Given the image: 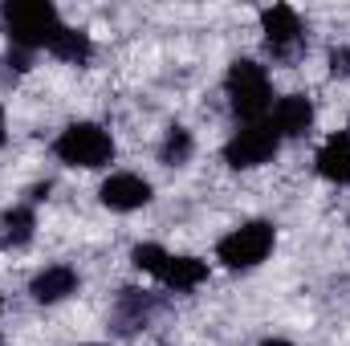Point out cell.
Segmentation results:
<instances>
[{
    "instance_id": "obj_4",
    "label": "cell",
    "mask_w": 350,
    "mask_h": 346,
    "mask_svg": "<svg viewBox=\"0 0 350 346\" xmlns=\"http://www.w3.org/2000/svg\"><path fill=\"white\" fill-rule=\"evenodd\" d=\"M273 224H265V220H249V224H241V228H232L220 245H216V257L224 261L228 269H253V265H261L269 257V249H273Z\"/></svg>"
},
{
    "instance_id": "obj_19",
    "label": "cell",
    "mask_w": 350,
    "mask_h": 346,
    "mask_svg": "<svg viewBox=\"0 0 350 346\" xmlns=\"http://www.w3.org/2000/svg\"><path fill=\"white\" fill-rule=\"evenodd\" d=\"M0 143H4V110H0Z\"/></svg>"
},
{
    "instance_id": "obj_20",
    "label": "cell",
    "mask_w": 350,
    "mask_h": 346,
    "mask_svg": "<svg viewBox=\"0 0 350 346\" xmlns=\"http://www.w3.org/2000/svg\"><path fill=\"white\" fill-rule=\"evenodd\" d=\"M0 310H4V302H0Z\"/></svg>"
},
{
    "instance_id": "obj_17",
    "label": "cell",
    "mask_w": 350,
    "mask_h": 346,
    "mask_svg": "<svg viewBox=\"0 0 350 346\" xmlns=\"http://www.w3.org/2000/svg\"><path fill=\"white\" fill-rule=\"evenodd\" d=\"M330 74H342V78L350 74V49H334L330 53Z\"/></svg>"
},
{
    "instance_id": "obj_10",
    "label": "cell",
    "mask_w": 350,
    "mask_h": 346,
    "mask_svg": "<svg viewBox=\"0 0 350 346\" xmlns=\"http://www.w3.org/2000/svg\"><path fill=\"white\" fill-rule=\"evenodd\" d=\"M318 175L330 179V183H350V135L338 131L322 143L318 151Z\"/></svg>"
},
{
    "instance_id": "obj_11",
    "label": "cell",
    "mask_w": 350,
    "mask_h": 346,
    "mask_svg": "<svg viewBox=\"0 0 350 346\" xmlns=\"http://www.w3.org/2000/svg\"><path fill=\"white\" fill-rule=\"evenodd\" d=\"M33 228H37V216L29 204H16L0 216V241L4 245H29L33 241Z\"/></svg>"
},
{
    "instance_id": "obj_16",
    "label": "cell",
    "mask_w": 350,
    "mask_h": 346,
    "mask_svg": "<svg viewBox=\"0 0 350 346\" xmlns=\"http://www.w3.org/2000/svg\"><path fill=\"white\" fill-rule=\"evenodd\" d=\"M167 249H159V245H135L131 249V261H135V269H143V273H155V277H163V269H167Z\"/></svg>"
},
{
    "instance_id": "obj_18",
    "label": "cell",
    "mask_w": 350,
    "mask_h": 346,
    "mask_svg": "<svg viewBox=\"0 0 350 346\" xmlns=\"http://www.w3.org/2000/svg\"><path fill=\"white\" fill-rule=\"evenodd\" d=\"M265 346H293V343H281V338H269Z\"/></svg>"
},
{
    "instance_id": "obj_12",
    "label": "cell",
    "mask_w": 350,
    "mask_h": 346,
    "mask_svg": "<svg viewBox=\"0 0 350 346\" xmlns=\"http://www.w3.org/2000/svg\"><path fill=\"white\" fill-rule=\"evenodd\" d=\"M204 277H208V265H204V261H196V257H167L163 281L172 285L175 293H187V289H196Z\"/></svg>"
},
{
    "instance_id": "obj_2",
    "label": "cell",
    "mask_w": 350,
    "mask_h": 346,
    "mask_svg": "<svg viewBox=\"0 0 350 346\" xmlns=\"http://www.w3.org/2000/svg\"><path fill=\"white\" fill-rule=\"evenodd\" d=\"M53 151H57L62 163L94 172V168H106V163L114 159V139H110L98 122H70V127L57 135Z\"/></svg>"
},
{
    "instance_id": "obj_15",
    "label": "cell",
    "mask_w": 350,
    "mask_h": 346,
    "mask_svg": "<svg viewBox=\"0 0 350 346\" xmlns=\"http://www.w3.org/2000/svg\"><path fill=\"white\" fill-rule=\"evenodd\" d=\"M191 135L183 131V127H172L167 135H163V143H159V163H167V168H183L187 159H191Z\"/></svg>"
},
{
    "instance_id": "obj_9",
    "label": "cell",
    "mask_w": 350,
    "mask_h": 346,
    "mask_svg": "<svg viewBox=\"0 0 350 346\" xmlns=\"http://www.w3.org/2000/svg\"><path fill=\"white\" fill-rule=\"evenodd\" d=\"M74 289H78V273H74L70 265H49V269H41V273L33 277V285H29V293H33L41 306H53V302L70 297Z\"/></svg>"
},
{
    "instance_id": "obj_3",
    "label": "cell",
    "mask_w": 350,
    "mask_h": 346,
    "mask_svg": "<svg viewBox=\"0 0 350 346\" xmlns=\"http://www.w3.org/2000/svg\"><path fill=\"white\" fill-rule=\"evenodd\" d=\"M224 90H228V102L241 118L257 122L265 110L273 106V86H269V74H265L257 62L241 57L228 66V78H224Z\"/></svg>"
},
{
    "instance_id": "obj_7",
    "label": "cell",
    "mask_w": 350,
    "mask_h": 346,
    "mask_svg": "<svg viewBox=\"0 0 350 346\" xmlns=\"http://www.w3.org/2000/svg\"><path fill=\"white\" fill-rule=\"evenodd\" d=\"M98 196H102V204L114 208V212H135V208L151 204V183H147L143 175H135V172H118V175H110V179L102 183Z\"/></svg>"
},
{
    "instance_id": "obj_5",
    "label": "cell",
    "mask_w": 350,
    "mask_h": 346,
    "mask_svg": "<svg viewBox=\"0 0 350 346\" xmlns=\"http://www.w3.org/2000/svg\"><path fill=\"white\" fill-rule=\"evenodd\" d=\"M277 147H281V135H277L273 127H265V122H249V127H241V131L224 143V159H228V168L249 172V168L269 163V159L277 155Z\"/></svg>"
},
{
    "instance_id": "obj_14",
    "label": "cell",
    "mask_w": 350,
    "mask_h": 346,
    "mask_svg": "<svg viewBox=\"0 0 350 346\" xmlns=\"http://www.w3.org/2000/svg\"><path fill=\"white\" fill-rule=\"evenodd\" d=\"M49 53L53 57H62V62H74V66H86L90 53H94V45H90L86 33H78V29H57V37L49 41Z\"/></svg>"
},
{
    "instance_id": "obj_1",
    "label": "cell",
    "mask_w": 350,
    "mask_h": 346,
    "mask_svg": "<svg viewBox=\"0 0 350 346\" xmlns=\"http://www.w3.org/2000/svg\"><path fill=\"white\" fill-rule=\"evenodd\" d=\"M4 29H8V41L16 49H37V45H49L62 29L57 21V8L45 4V0H21V4H4Z\"/></svg>"
},
{
    "instance_id": "obj_6",
    "label": "cell",
    "mask_w": 350,
    "mask_h": 346,
    "mask_svg": "<svg viewBox=\"0 0 350 346\" xmlns=\"http://www.w3.org/2000/svg\"><path fill=\"white\" fill-rule=\"evenodd\" d=\"M261 33H265V49L281 62H293L306 45V29H301V16L289 8V4H273L261 12Z\"/></svg>"
},
{
    "instance_id": "obj_8",
    "label": "cell",
    "mask_w": 350,
    "mask_h": 346,
    "mask_svg": "<svg viewBox=\"0 0 350 346\" xmlns=\"http://www.w3.org/2000/svg\"><path fill=\"white\" fill-rule=\"evenodd\" d=\"M310 122H314V106H310V98H306V94H285V98L273 106V131H277V135H285V139L306 135V131H310Z\"/></svg>"
},
{
    "instance_id": "obj_13",
    "label": "cell",
    "mask_w": 350,
    "mask_h": 346,
    "mask_svg": "<svg viewBox=\"0 0 350 346\" xmlns=\"http://www.w3.org/2000/svg\"><path fill=\"white\" fill-rule=\"evenodd\" d=\"M155 310H159V306H155L151 297H143V293H135V289H122V302H118L114 322H118V330H139V326H147V318H151Z\"/></svg>"
}]
</instances>
